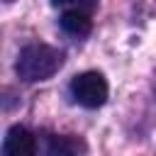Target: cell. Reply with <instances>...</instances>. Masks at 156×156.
<instances>
[{
    "instance_id": "obj_3",
    "label": "cell",
    "mask_w": 156,
    "mask_h": 156,
    "mask_svg": "<svg viewBox=\"0 0 156 156\" xmlns=\"http://www.w3.org/2000/svg\"><path fill=\"white\" fill-rule=\"evenodd\" d=\"M88 144L78 134H49L44 141V156H85Z\"/></svg>"
},
{
    "instance_id": "obj_1",
    "label": "cell",
    "mask_w": 156,
    "mask_h": 156,
    "mask_svg": "<svg viewBox=\"0 0 156 156\" xmlns=\"http://www.w3.org/2000/svg\"><path fill=\"white\" fill-rule=\"evenodd\" d=\"M63 66V54L49 44H27L15 63V73L24 83H37L51 78Z\"/></svg>"
},
{
    "instance_id": "obj_5",
    "label": "cell",
    "mask_w": 156,
    "mask_h": 156,
    "mask_svg": "<svg viewBox=\"0 0 156 156\" xmlns=\"http://www.w3.org/2000/svg\"><path fill=\"white\" fill-rule=\"evenodd\" d=\"M58 22H61V29H63L66 34H71V37H85V34H90V29H93L90 15L78 12V10H66Z\"/></svg>"
},
{
    "instance_id": "obj_6",
    "label": "cell",
    "mask_w": 156,
    "mask_h": 156,
    "mask_svg": "<svg viewBox=\"0 0 156 156\" xmlns=\"http://www.w3.org/2000/svg\"><path fill=\"white\" fill-rule=\"evenodd\" d=\"M56 7H63V10H78V12H85L90 15L95 7H98V0H51Z\"/></svg>"
},
{
    "instance_id": "obj_4",
    "label": "cell",
    "mask_w": 156,
    "mask_h": 156,
    "mask_svg": "<svg viewBox=\"0 0 156 156\" xmlns=\"http://www.w3.org/2000/svg\"><path fill=\"white\" fill-rule=\"evenodd\" d=\"M2 156H37V139L29 129L15 124L2 139Z\"/></svg>"
},
{
    "instance_id": "obj_2",
    "label": "cell",
    "mask_w": 156,
    "mask_h": 156,
    "mask_svg": "<svg viewBox=\"0 0 156 156\" xmlns=\"http://www.w3.org/2000/svg\"><path fill=\"white\" fill-rule=\"evenodd\" d=\"M71 95L76 98L78 105H83L88 110H95V107L105 105V100H107V80L98 71L78 73L71 80Z\"/></svg>"
}]
</instances>
